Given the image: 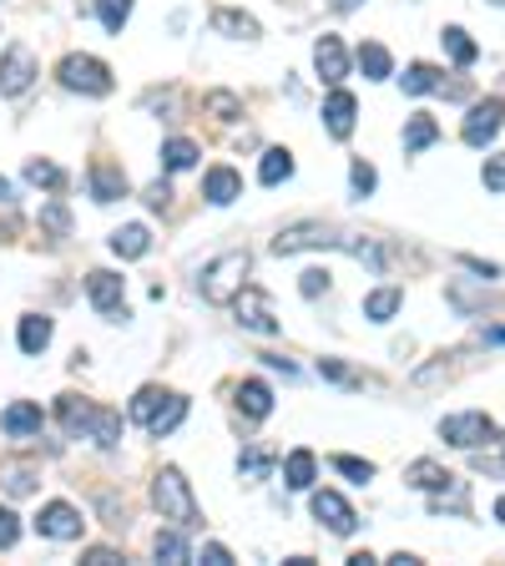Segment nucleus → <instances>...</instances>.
<instances>
[{"label":"nucleus","mask_w":505,"mask_h":566,"mask_svg":"<svg viewBox=\"0 0 505 566\" xmlns=\"http://www.w3.org/2000/svg\"><path fill=\"white\" fill-rule=\"evenodd\" d=\"M304 248H339V253H349V259L369 263V269H385V253H379L375 238L365 233H344V228H329V223H294L283 228L278 238H273V253L278 259H294V253H304Z\"/></svg>","instance_id":"obj_1"},{"label":"nucleus","mask_w":505,"mask_h":566,"mask_svg":"<svg viewBox=\"0 0 505 566\" xmlns=\"http://www.w3.org/2000/svg\"><path fill=\"white\" fill-rule=\"evenodd\" d=\"M248 269H253V253H248V248H228V253H218V259L202 269L198 294L208 298V304H233V298L243 294Z\"/></svg>","instance_id":"obj_2"},{"label":"nucleus","mask_w":505,"mask_h":566,"mask_svg":"<svg viewBox=\"0 0 505 566\" xmlns=\"http://www.w3.org/2000/svg\"><path fill=\"white\" fill-rule=\"evenodd\" d=\"M61 410V424H66V436H92L102 450H112L122 440V420L112 410H96V405H82L76 395H61L56 400Z\"/></svg>","instance_id":"obj_3"},{"label":"nucleus","mask_w":505,"mask_h":566,"mask_svg":"<svg viewBox=\"0 0 505 566\" xmlns=\"http://www.w3.org/2000/svg\"><path fill=\"white\" fill-rule=\"evenodd\" d=\"M152 506L162 511V521H172V526H182V531L198 526V501H192V485L182 481V471H177V465L157 471V481H152Z\"/></svg>","instance_id":"obj_4"},{"label":"nucleus","mask_w":505,"mask_h":566,"mask_svg":"<svg viewBox=\"0 0 505 566\" xmlns=\"http://www.w3.org/2000/svg\"><path fill=\"white\" fill-rule=\"evenodd\" d=\"M56 76H61L66 92H82V96H106L112 92V71H106V61H96V56H66L56 66Z\"/></svg>","instance_id":"obj_5"},{"label":"nucleus","mask_w":505,"mask_h":566,"mask_svg":"<svg viewBox=\"0 0 505 566\" xmlns=\"http://www.w3.org/2000/svg\"><path fill=\"white\" fill-rule=\"evenodd\" d=\"M491 436H495V424H491V415H481V410L445 415V420H440V440H450L455 450H481V440H491Z\"/></svg>","instance_id":"obj_6"},{"label":"nucleus","mask_w":505,"mask_h":566,"mask_svg":"<svg viewBox=\"0 0 505 566\" xmlns=\"http://www.w3.org/2000/svg\"><path fill=\"white\" fill-rule=\"evenodd\" d=\"M233 308H238V324H243L248 334H278V318H273V298L263 294V289H253V283H243V294L233 298Z\"/></svg>","instance_id":"obj_7"},{"label":"nucleus","mask_w":505,"mask_h":566,"mask_svg":"<svg viewBox=\"0 0 505 566\" xmlns=\"http://www.w3.org/2000/svg\"><path fill=\"white\" fill-rule=\"evenodd\" d=\"M501 122H505V102H501V96H485V102L471 106V117H465L460 137L471 142V147H485V142L501 132Z\"/></svg>","instance_id":"obj_8"},{"label":"nucleus","mask_w":505,"mask_h":566,"mask_svg":"<svg viewBox=\"0 0 505 566\" xmlns=\"http://www.w3.org/2000/svg\"><path fill=\"white\" fill-rule=\"evenodd\" d=\"M82 511L66 506V501H51V506H41V521H35V531L41 536H51V542H76L82 536Z\"/></svg>","instance_id":"obj_9"},{"label":"nucleus","mask_w":505,"mask_h":566,"mask_svg":"<svg viewBox=\"0 0 505 566\" xmlns=\"http://www.w3.org/2000/svg\"><path fill=\"white\" fill-rule=\"evenodd\" d=\"M35 82V56L25 46H11L0 56V92L6 96H25Z\"/></svg>","instance_id":"obj_10"},{"label":"nucleus","mask_w":505,"mask_h":566,"mask_svg":"<svg viewBox=\"0 0 505 566\" xmlns=\"http://www.w3.org/2000/svg\"><path fill=\"white\" fill-rule=\"evenodd\" d=\"M314 71L324 76V86H339L349 76V51H344L339 35H318L314 41Z\"/></svg>","instance_id":"obj_11"},{"label":"nucleus","mask_w":505,"mask_h":566,"mask_svg":"<svg viewBox=\"0 0 505 566\" xmlns=\"http://www.w3.org/2000/svg\"><path fill=\"white\" fill-rule=\"evenodd\" d=\"M314 516L324 521V526L334 531V536H354V526H359V516H354V506L344 501L339 491H314Z\"/></svg>","instance_id":"obj_12"},{"label":"nucleus","mask_w":505,"mask_h":566,"mask_svg":"<svg viewBox=\"0 0 505 566\" xmlns=\"http://www.w3.org/2000/svg\"><path fill=\"white\" fill-rule=\"evenodd\" d=\"M202 198H208L212 208H228V202L243 198V177H238L233 167H212V172L202 177Z\"/></svg>","instance_id":"obj_13"},{"label":"nucleus","mask_w":505,"mask_h":566,"mask_svg":"<svg viewBox=\"0 0 505 566\" xmlns=\"http://www.w3.org/2000/svg\"><path fill=\"white\" fill-rule=\"evenodd\" d=\"M86 298L96 304V314H117L122 308V279L117 273H106V269L86 273Z\"/></svg>","instance_id":"obj_14"},{"label":"nucleus","mask_w":505,"mask_h":566,"mask_svg":"<svg viewBox=\"0 0 505 566\" xmlns=\"http://www.w3.org/2000/svg\"><path fill=\"white\" fill-rule=\"evenodd\" d=\"M354 112H359V106H354V96L334 86V96L324 102V127H329V137H339V142L349 137V132H354Z\"/></svg>","instance_id":"obj_15"},{"label":"nucleus","mask_w":505,"mask_h":566,"mask_svg":"<svg viewBox=\"0 0 505 566\" xmlns=\"http://www.w3.org/2000/svg\"><path fill=\"white\" fill-rule=\"evenodd\" d=\"M238 410H243L248 420H269L273 415V389L263 385V379H243V385H238Z\"/></svg>","instance_id":"obj_16"},{"label":"nucleus","mask_w":505,"mask_h":566,"mask_svg":"<svg viewBox=\"0 0 505 566\" xmlns=\"http://www.w3.org/2000/svg\"><path fill=\"white\" fill-rule=\"evenodd\" d=\"M0 424H6V436H15V440H25V436H41V405H31V400H15L11 410L0 415Z\"/></svg>","instance_id":"obj_17"},{"label":"nucleus","mask_w":505,"mask_h":566,"mask_svg":"<svg viewBox=\"0 0 505 566\" xmlns=\"http://www.w3.org/2000/svg\"><path fill=\"white\" fill-rule=\"evenodd\" d=\"M404 481H410L414 491H450V485H455V475H450L440 460H414L410 471H404Z\"/></svg>","instance_id":"obj_18"},{"label":"nucleus","mask_w":505,"mask_h":566,"mask_svg":"<svg viewBox=\"0 0 505 566\" xmlns=\"http://www.w3.org/2000/svg\"><path fill=\"white\" fill-rule=\"evenodd\" d=\"M212 31L228 41H259V21L248 11H212Z\"/></svg>","instance_id":"obj_19"},{"label":"nucleus","mask_w":505,"mask_h":566,"mask_svg":"<svg viewBox=\"0 0 505 566\" xmlns=\"http://www.w3.org/2000/svg\"><path fill=\"white\" fill-rule=\"evenodd\" d=\"M147 248H152V233L141 223H127L112 233V253H117V259H147Z\"/></svg>","instance_id":"obj_20"},{"label":"nucleus","mask_w":505,"mask_h":566,"mask_svg":"<svg viewBox=\"0 0 505 566\" xmlns=\"http://www.w3.org/2000/svg\"><path fill=\"white\" fill-rule=\"evenodd\" d=\"M182 420H188V400H182V395H167V400L157 405V415L147 420V430H152V436L162 440V436H172V430H177Z\"/></svg>","instance_id":"obj_21"},{"label":"nucleus","mask_w":505,"mask_h":566,"mask_svg":"<svg viewBox=\"0 0 505 566\" xmlns=\"http://www.w3.org/2000/svg\"><path fill=\"white\" fill-rule=\"evenodd\" d=\"M314 450H294V455L283 460V485H288V491H308V485H314Z\"/></svg>","instance_id":"obj_22"},{"label":"nucleus","mask_w":505,"mask_h":566,"mask_svg":"<svg viewBox=\"0 0 505 566\" xmlns=\"http://www.w3.org/2000/svg\"><path fill=\"white\" fill-rule=\"evenodd\" d=\"M122 192H127V177H122L117 167L96 163V167H92V198H96V202H117Z\"/></svg>","instance_id":"obj_23"},{"label":"nucleus","mask_w":505,"mask_h":566,"mask_svg":"<svg viewBox=\"0 0 505 566\" xmlns=\"http://www.w3.org/2000/svg\"><path fill=\"white\" fill-rule=\"evenodd\" d=\"M400 86L410 96H430V92H445V82H440V71L435 66H424V61H414L410 71L400 76Z\"/></svg>","instance_id":"obj_24"},{"label":"nucleus","mask_w":505,"mask_h":566,"mask_svg":"<svg viewBox=\"0 0 505 566\" xmlns=\"http://www.w3.org/2000/svg\"><path fill=\"white\" fill-rule=\"evenodd\" d=\"M400 304H404L400 289H375V294L365 298V318H375V324H389V318L400 314Z\"/></svg>","instance_id":"obj_25"},{"label":"nucleus","mask_w":505,"mask_h":566,"mask_svg":"<svg viewBox=\"0 0 505 566\" xmlns=\"http://www.w3.org/2000/svg\"><path fill=\"white\" fill-rule=\"evenodd\" d=\"M273 460L278 455H273L269 446H248L243 455H238V475H243V481H263V475L273 471Z\"/></svg>","instance_id":"obj_26"},{"label":"nucleus","mask_w":505,"mask_h":566,"mask_svg":"<svg viewBox=\"0 0 505 566\" xmlns=\"http://www.w3.org/2000/svg\"><path fill=\"white\" fill-rule=\"evenodd\" d=\"M152 556H157V562H167V566H182V562H188V542H182V526H177V531H157V542H152Z\"/></svg>","instance_id":"obj_27"},{"label":"nucleus","mask_w":505,"mask_h":566,"mask_svg":"<svg viewBox=\"0 0 505 566\" xmlns=\"http://www.w3.org/2000/svg\"><path fill=\"white\" fill-rule=\"evenodd\" d=\"M440 137V122L435 117H410V127H404V153H424V147H435Z\"/></svg>","instance_id":"obj_28"},{"label":"nucleus","mask_w":505,"mask_h":566,"mask_svg":"<svg viewBox=\"0 0 505 566\" xmlns=\"http://www.w3.org/2000/svg\"><path fill=\"white\" fill-rule=\"evenodd\" d=\"M259 177L269 182V188L288 182V177H294V157L283 153V147H269V153H263V163H259Z\"/></svg>","instance_id":"obj_29"},{"label":"nucleus","mask_w":505,"mask_h":566,"mask_svg":"<svg viewBox=\"0 0 505 566\" xmlns=\"http://www.w3.org/2000/svg\"><path fill=\"white\" fill-rule=\"evenodd\" d=\"M162 167H167V172H188V167H198V142L172 137L162 147Z\"/></svg>","instance_id":"obj_30"},{"label":"nucleus","mask_w":505,"mask_h":566,"mask_svg":"<svg viewBox=\"0 0 505 566\" xmlns=\"http://www.w3.org/2000/svg\"><path fill=\"white\" fill-rule=\"evenodd\" d=\"M46 344H51V318L25 314V318H21V349H25V354H41Z\"/></svg>","instance_id":"obj_31"},{"label":"nucleus","mask_w":505,"mask_h":566,"mask_svg":"<svg viewBox=\"0 0 505 566\" xmlns=\"http://www.w3.org/2000/svg\"><path fill=\"white\" fill-rule=\"evenodd\" d=\"M359 71H365V82H385V76H389V51L375 46V41H369V46H359Z\"/></svg>","instance_id":"obj_32"},{"label":"nucleus","mask_w":505,"mask_h":566,"mask_svg":"<svg viewBox=\"0 0 505 566\" xmlns=\"http://www.w3.org/2000/svg\"><path fill=\"white\" fill-rule=\"evenodd\" d=\"M25 182H35V188H51V192H56L61 182H66V172H61L56 163H41V157H31V163H25Z\"/></svg>","instance_id":"obj_33"},{"label":"nucleus","mask_w":505,"mask_h":566,"mask_svg":"<svg viewBox=\"0 0 505 566\" xmlns=\"http://www.w3.org/2000/svg\"><path fill=\"white\" fill-rule=\"evenodd\" d=\"M440 41H445V51L455 56V66H471V61H475V41L460 31V25H445V35H440Z\"/></svg>","instance_id":"obj_34"},{"label":"nucleus","mask_w":505,"mask_h":566,"mask_svg":"<svg viewBox=\"0 0 505 566\" xmlns=\"http://www.w3.org/2000/svg\"><path fill=\"white\" fill-rule=\"evenodd\" d=\"M0 485H6V495H31L35 491V471L31 465H6V471H0Z\"/></svg>","instance_id":"obj_35"},{"label":"nucleus","mask_w":505,"mask_h":566,"mask_svg":"<svg viewBox=\"0 0 505 566\" xmlns=\"http://www.w3.org/2000/svg\"><path fill=\"white\" fill-rule=\"evenodd\" d=\"M96 15H102V25L112 35L127 25V15H131V0H96Z\"/></svg>","instance_id":"obj_36"},{"label":"nucleus","mask_w":505,"mask_h":566,"mask_svg":"<svg viewBox=\"0 0 505 566\" xmlns=\"http://www.w3.org/2000/svg\"><path fill=\"white\" fill-rule=\"evenodd\" d=\"M167 400V389H137V400H131V420L137 424H147L157 415V405Z\"/></svg>","instance_id":"obj_37"},{"label":"nucleus","mask_w":505,"mask_h":566,"mask_svg":"<svg viewBox=\"0 0 505 566\" xmlns=\"http://www.w3.org/2000/svg\"><path fill=\"white\" fill-rule=\"evenodd\" d=\"M329 465H334L339 475H349V481H359V485L375 481V465H369V460H359V455H334Z\"/></svg>","instance_id":"obj_38"},{"label":"nucleus","mask_w":505,"mask_h":566,"mask_svg":"<svg viewBox=\"0 0 505 566\" xmlns=\"http://www.w3.org/2000/svg\"><path fill=\"white\" fill-rule=\"evenodd\" d=\"M208 112L218 122H233V117H243V102L233 92H208Z\"/></svg>","instance_id":"obj_39"},{"label":"nucleus","mask_w":505,"mask_h":566,"mask_svg":"<svg viewBox=\"0 0 505 566\" xmlns=\"http://www.w3.org/2000/svg\"><path fill=\"white\" fill-rule=\"evenodd\" d=\"M481 182L491 192H505V153H495V157H485V167H481Z\"/></svg>","instance_id":"obj_40"},{"label":"nucleus","mask_w":505,"mask_h":566,"mask_svg":"<svg viewBox=\"0 0 505 566\" xmlns=\"http://www.w3.org/2000/svg\"><path fill=\"white\" fill-rule=\"evenodd\" d=\"M349 182H354V192H359V198H369V192H375V182H379V172L369 163H354L349 167Z\"/></svg>","instance_id":"obj_41"},{"label":"nucleus","mask_w":505,"mask_h":566,"mask_svg":"<svg viewBox=\"0 0 505 566\" xmlns=\"http://www.w3.org/2000/svg\"><path fill=\"white\" fill-rule=\"evenodd\" d=\"M15 542H21V521H15V511L0 506V552H11Z\"/></svg>","instance_id":"obj_42"},{"label":"nucleus","mask_w":505,"mask_h":566,"mask_svg":"<svg viewBox=\"0 0 505 566\" xmlns=\"http://www.w3.org/2000/svg\"><path fill=\"white\" fill-rule=\"evenodd\" d=\"M298 294H304V298L329 294V273H324V269H308V273H304V283H298Z\"/></svg>","instance_id":"obj_43"},{"label":"nucleus","mask_w":505,"mask_h":566,"mask_svg":"<svg viewBox=\"0 0 505 566\" xmlns=\"http://www.w3.org/2000/svg\"><path fill=\"white\" fill-rule=\"evenodd\" d=\"M41 223H46L51 233H66V228H71V218H66V208H61V202H51V208L41 212Z\"/></svg>","instance_id":"obj_44"},{"label":"nucleus","mask_w":505,"mask_h":566,"mask_svg":"<svg viewBox=\"0 0 505 566\" xmlns=\"http://www.w3.org/2000/svg\"><path fill=\"white\" fill-rule=\"evenodd\" d=\"M198 562H208V566H233V556H228V546H218V542H208L198 552Z\"/></svg>","instance_id":"obj_45"},{"label":"nucleus","mask_w":505,"mask_h":566,"mask_svg":"<svg viewBox=\"0 0 505 566\" xmlns=\"http://www.w3.org/2000/svg\"><path fill=\"white\" fill-rule=\"evenodd\" d=\"M82 562H86V566H122V556L112 552V546H92V552H86Z\"/></svg>","instance_id":"obj_46"},{"label":"nucleus","mask_w":505,"mask_h":566,"mask_svg":"<svg viewBox=\"0 0 505 566\" xmlns=\"http://www.w3.org/2000/svg\"><path fill=\"white\" fill-rule=\"evenodd\" d=\"M318 375H329V379H339V385H359V379L349 375V369L339 365V359H318Z\"/></svg>","instance_id":"obj_47"},{"label":"nucleus","mask_w":505,"mask_h":566,"mask_svg":"<svg viewBox=\"0 0 505 566\" xmlns=\"http://www.w3.org/2000/svg\"><path fill=\"white\" fill-rule=\"evenodd\" d=\"M167 202H172V192H167V182H152V188H147V208H157V212H162Z\"/></svg>","instance_id":"obj_48"},{"label":"nucleus","mask_w":505,"mask_h":566,"mask_svg":"<svg viewBox=\"0 0 505 566\" xmlns=\"http://www.w3.org/2000/svg\"><path fill=\"white\" fill-rule=\"evenodd\" d=\"M465 269L485 273V279H501V269H495V263H481V259H465Z\"/></svg>","instance_id":"obj_49"},{"label":"nucleus","mask_w":505,"mask_h":566,"mask_svg":"<svg viewBox=\"0 0 505 566\" xmlns=\"http://www.w3.org/2000/svg\"><path fill=\"white\" fill-rule=\"evenodd\" d=\"M11 202H15V188L6 182V177H0V208H11Z\"/></svg>","instance_id":"obj_50"},{"label":"nucleus","mask_w":505,"mask_h":566,"mask_svg":"<svg viewBox=\"0 0 505 566\" xmlns=\"http://www.w3.org/2000/svg\"><path fill=\"white\" fill-rule=\"evenodd\" d=\"M334 11H354V6H359V0H329Z\"/></svg>","instance_id":"obj_51"},{"label":"nucleus","mask_w":505,"mask_h":566,"mask_svg":"<svg viewBox=\"0 0 505 566\" xmlns=\"http://www.w3.org/2000/svg\"><path fill=\"white\" fill-rule=\"evenodd\" d=\"M495 521H501V526H505V495H501V501H495Z\"/></svg>","instance_id":"obj_52"},{"label":"nucleus","mask_w":505,"mask_h":566,"mask_svg":"<svg viewBox=\"0 0 505 566\" xmlns=\"http://www.w3.org/2000/svg\"><path fill=\"white\" fill-rule=\"evenodd\" d=\"M485 339H491V344H505V329H491V334H485Z\"/></svg>","instance_id":"obj_53"},{"label":"nucleus","mask_w":505,"mask_h":566,"mask_svg":"<svg viewBox=\"0 0 505 566\" xmlns=\"http://www.w3.org/2000/svg\"><path fill=\"white\" fill-rule=\"evenodd\" d=\"M491 6H505V0H491Z\"/></svg>","instance_id":"obj_54"}]
</instances>
